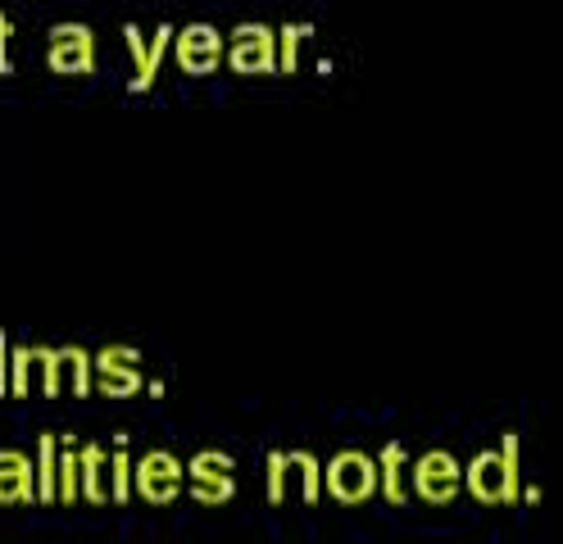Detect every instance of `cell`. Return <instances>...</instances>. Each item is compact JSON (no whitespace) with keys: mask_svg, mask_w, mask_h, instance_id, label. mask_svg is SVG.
I'll use <instances>...</instances> for the list:
<instances>
[{"mask_svg":"<svg viewBox=\"0 0 563 544\" xmlns=\"http://www.w3.org/2000/svg\"><path fill=\"white\" fill-rule=\"evenodd\" d=\"M522 503H541V486H537V481L522 486Z\"/></svg>","mask_w":563,"mask_h":544,"instance_id":"cell-25","label":"cell"},{"mask_svg":"<svg viewBox=\"0 0 563 544\" xmlns=\"http://www.w3.org/2000/svg\"><path fill=\"white\" fill-rule=\"evenodd\" d=\"M300 495L305 503L323 499V463L309 449H273L268 454V503H287Z\"/></svg>","mask_w":563,"mask_h":544,"instance_id":"cell-2","label":"cell"},{"mask_svg":"<svg viewBox=\"0 0 563 544\" xmlns=\"http://www.w3.org/2000/svg\"><path fill=\"white\" fill-rule=\"evenodd\" d=\"M409 490L422 503H454L464 490V463L450 449H428L418 454V463H409Z\"/></svg>","mask_w":563,"mask_h":544,"instance_id":"cell-4","label":"cell"},{"mask_svg":"<svg viewBox=\"0 0 563 544\" xmlns=\"http://www.w3.org/2000/svg\"><path fill=\"white\" fill-rule=\"evenodd\" d=\"M228 64H232V73H282L277 27L236 23V32H228Z\"/></svg>","mask_w":563,"mask_h":544,"instance_id":"cell-6","label":"cell"},{"mask_svg":"<svg viewBox=\"0 0 563 544\" xmlns=\"http://www.w3.org/2000/svg\"><path fill=\"white\" fill-rule=\"evenodd\" d=\"M141 386H146L141 368H128V373H96V390H104V395H136Z\"/></svg>","mask_w":563,"mask_h":544,"instance_id":"cell-21","label":"cell"},{"mask_svg":"<svg viewBox=\"0 0 563 544\" xmlns=\"http://www.w3.org/2000/svg\"><path fill=\"white\" fill-rule=\"evenodd\" d=\"M377 471H382V499L391 503V508H400V503H409V449L400 445V441H386L382 445V454H377Z\"/></svg>","mask_w":563,"mask_h":544,"instance_id":"cell-12","label":"cell"},{"mask_svg":"<svg viewBox=\"0 0 563 544\" xmlns=\"http://www.w3.org/2000/svg\"><path fill=\"white\" fill-rule=\"evenodd\" d=\"M187 486V463L168 449H151L136 458V495L146 503H173Z\"/></svg>","mask_w":563,"mask_h":544,"instance_id":"cell-8","label":"cell"},{"mask_svg":"<svg viewBox=\"0 0 563 544\" xmlns=\"http://www.w3.org/2000/svg\"><path fill=\"white\" fill-rule=\"evenodd\" d=\"M10 358H14V345L0 332V395H10Z\"/></svg>","mask_w":563,"mask_h":544,"instance_id":"cell-24","label":"cell"},{"mask_svg":"<svg viewBox=\"0 0 563 544\" xmlns=\"http://www.w3.org/2000/svg\"><path fill=\"white\" fill-rule=\"evenodd\" d=\"M78 458H82V499L104 503L110 499V449L100 441H87V445H78Z\"/></svg>","mask_w":563,"mask_h":544,"instance_id":"cell-14","label":"cell"},{"mask_svg":"<svg viewBox=\"0 0 563 544\" xmlns=\"http://www.w3.org/2000/svg\"><path fill=\"white\" fill-rule=\"evenodd\" d=\"M46 64H51V73H91L96 68V32L87 23H55Z\"/></svg>","mask_w":563,"mask_h":544,"instance_id":"cell-10","label":"cell"},{"mask_svg":"<svg viewBox=\"0 0 563 544\" xmlns=\"http://www.w3.org/2000/svg\"><path fill=\"white\" fill-rule=\"evenodd\" d=\"M10 395H19V399H27V395H46V399L64 395L51 345H14V358H10Z\"/></svg>","mask_w":563,"mask_h":544,"instance_id":"cell-5","label":"cell"},{"mask_svg":"<svg viewBox=\"0 0 563 544\" xmlns=\"http://www.w3.org/2000/svg\"><path fill=\"white\" fill-rule=\"evenodd\" d=\"M236 495V477L232 481H191V499L196 503H209V508H219Z\"/></svg>","mask_w":563,"mask_h":544,"instance_id":"cell-22","label":"cell"},{"mask_svg":"<svg viewBox=\"0 0 563 544\" xmlns=\"http://www.w3.org/2000/svg\"><path fill=\"white\" fill-rule=\"evenodd\" d=\"M522 435L505 431L500 449H482L464 467V490L477 503H518L522 499Z\"/></svg>","mask_w":563,"mask_h":544,"instance_id":"cell-1","label":"cell"},{"mask_svg":"<svg viewBox=\"0 0 563 544\" xmlns=\"http://www.w3.org/2000/svg\"><path fill=\"white\" fill-rule=\"evenodd\" d=\"M136 495V463L128 454V431L114 435V449H110V499L128 503Z\"/></svg>","mask_w":563,"mask_h":544,"instance_id":"cell-16","label":"cell"},{"mask_svg":"<svg viewBox=\"0 0 563 544\" xmlns=\"http://www.w3.org/2000/svg\"><path fill=\"white\" fill-rule=\"evenodd\" d=\"M236 477V463L223 449H200L187 463V481H232Z\"/></svg>","mask_w":563,"mask_h":544,"instance_id":"cell-18","label":"cell"},{"mask_svg":"<svg viewBox=\"0 0 563 544\" xmlns=\"http://www.w3.org/2000/svg\"><path fill=\"white\" fill-rule=\"evenodd\" d=\"M10 42H14V19L0 14V73H10Z\"/></svg>","mask_w":563,"mask_h":544,"instance_id":"cell-23","label":"cell"},{"mask_svg":"<svg viewBox=\"0 0 563 544\" xmlns=\"http://www.w3.org/2000/svg\"><path fill=\"white\" fill-rule=\"evenodd\" d=\"M55 368H59V390L91 395V386H96V358L82 345H59L55 349Z\"/></svg>","mask_w":563,"mask_h":544,"instance_id":"cell-13","label":"cell"},{"mask_svg":"<svg viewBox=\"0 0 563 544\" xmlns=\"http://www.w3.org/2000/svg\"><path fill=\"white\" fill-rule=\"evenodd\" d=\"M123 42H128V55H132V91H151V82L159 78V64H164V55L173 51V42H178V27L173 23H159L155 32H151V42H146V32H141L136 23H128L123 27Z\"/></svg>","mask_w":563,"mask_h":544,"instance_id":"cell-7","label":"cell"},{"mask_svg":"<svg viewBox=\"0 0 563 544\" xmlns=\"http://www.w3.org/2000/svg\"><path fill=\"white\" fill-rule=\"evenodd\" d=\"M59 503H78L82 499V458L74 435H59Z\"/></svg>","mask_w":563,"mask_h":544,"instance_id":"cell-17","label":"cell"},{"mask_svg":"<svg viewBox=\"0 0 563 544\" xmlns=\"http://www.w3.org/2000/svg\"><path fill=\"white\" fill-rule=\"evenodd\" d=\"M141 368V349L136 345H104L96 349V373H128Z\"/></svg>","mask_w":563,"mask_h":544,"instance_id":"cell-20","label":"cell"},{"mask_svg":"<svg viewBox=\"0 0 563 544\" xmlns=\"http://www.w3.org/2000/svg\"><path fill=\"white\" fill-rule=\"evenodd\" d=\"M377 490H382V471L373 454L341 449L323 463V495H332L336 503H368Z\"/></svg>","mask_w":563,"mask_h":544,"instance_id":"cell-3","label":"cell"},{"mask_svg":"<svg viewBox=\"0 0 563 544\" xmlns=\"http://www.w3.org/2000/svg\"><path fill=\"white\" fill-rule=\"evenodd\" d=\"M0 503H37V458L0 449Z\"/></svg>","mask_w":563,"mask_h":544,"instance_id":"cell-11","label":"cell"},{"mask_svg":"<svg viewBox=\"0 0 563 544\" xmlns=\"http://www.w3.org/2000/svg\"><path fill=\"white\" fill-rule=\"evenodd\" d=\"M183 73H214L228 59V36L214 23H187L178 27V42H173Z\"/></svg>","mask_w":563,"mask_h":544,"instance_id":"cell-9","label":"cell"},{"mask_svg":"<svg viewBox=\"0 0 563 544\" xmlns=\"http://www.w3.org/2000/svg\"><path fill=\"white\" fill-rule=\"evenodd\" d=\"M305 36H313V23H282V27H277V59H282V73H296Z\"/></svg>","mask_w":563,"mask_h":544,"instance_id":"cell-19","label":"cell"},{"mask_svg":"<svg viewBox=\"0 0 563 544\" xmlns=\"http://www.w3.org/2000/svg\"><path fill=\"white\" fill-rule=\"evenodd\" d=\"M59 441L55 431H42L37 435V503H59Z\"/></svg>","mask_w":563,"mask_h":544,"instance_id":"cell-15","label":"cell"}]
</instances>
